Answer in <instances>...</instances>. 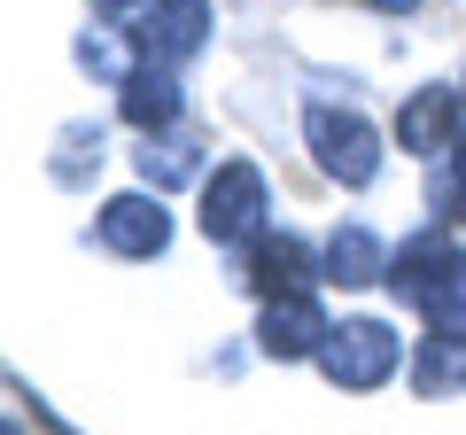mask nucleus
<instances>
[{
	"instance_id": "2",
	"label": "nucleus",
	"mask_w": 466,
	"mask_h": 435,
	"mask_svg": "<svg viewBox=\"0 0 466 435\" xmlns=\"http://www.w3.org/2000/svg\"><path fill=\"white\" fill-rule=\"evenodd\" d=\"M303 140H311L319 171L342 179V187H373V171H381V133L366 125V109L311 101V109H303Z\"/></svg>"
},
{
	"instance_id": "10",
	"label": "nucleus",
	"mask_w": 466,
	"mask_h": 435,
	"mask_svg": "<svg viewBox=\"0 0 466 435\" xmlns=\"http://www.w3.org/2000/svg\"><path fill=\"white\" fill-rule=\"evenodd\" d=\"M412 389L420 397H466V342H451V335L412 342Z\"/></svg>"
},
{
	"instance_id": "11",
	"label": "nucleus",
	"mask_w": 466,
	"mask_h": 435,
	"mask_svg": "<svg viewBox=\"0 0 466 435\" xmlns=\"http://www.w3.org/2000/svg\"><path fill=\"white\" fill-rule=\"evenodd\" d=\"M327 280H342V288L389 280V257H381V241H373L366 226H342V234L327 241Z\"/></svg>"
},
{
	"instance_id": "17",
	"label": "nucleus",
	"mask_w": 466,
	"mask_h": 435,
	"mask_svg": "<svg viewBox=\"0 0 466 435\" xmlns=\"http://www.w3.org/2000/svg\"><path fill=\"white\" fill-rule=\"evenodd\" d=\"M459 218H466V187H459Z\"/></svg>"
},
{
	"instance_id": "14",
	"label": "nucleus",
	"mask_w": 466,
	"mask_h": 435,
	"mask_svg": "<svg viewBox=\"0 0 466 435\" xmlns=\"http://www.w3.org/2000/svg\"><path fill=\"white\" fill-rule=\"evenodd\" d=\"M187 164H195L187 148H156V140H148V156H140V171H148V179H179Z\"/></svg>"
},
{
	"instance_id": "16",
	"label": "nucleus",
	"mask_w": 466,
	"mask_h": 435,
	"mask_svg": "<svg viewBox=\"0 0 466 435\" xmlns=\"http://www.w3.org/2000/svg\"><path fill=\"white\" fill-rule=\"evenodd\" d=\"M366 8H389V16H404V8H420V0H366Z\"/></svg>"
},
{
	"instance_id": "7",
	"label": "nucleus",
	"mask_w": 466,
	"mask_h": 435,
	"mask_svg": "<svg viewBox=\"0 0 466 435\" xmlns=\"http://www.w3.org/2000/svg\"><path fill=\"white\" fill-rule=\"evenodd\" d=\"M459 257H466V249H459L451 234H420V241H404V249L389 257V288H397V296L420 311V303L435 296V280H443V272L459 265Z\"/></svg>"
},
{
	"instance_id": "15",
	"label": "nucleus",
	"mask_w": 466,
	"mask_h": 435,
	"mask_svg": "<svg viewBox=\"0 0 466 435\" xmlns=\"http://www.w3.org/2000/svg\"><path fill=\"white\" fill-rule=\"evenodd\" d=\"M94 8L101 16H125V8H140V0H94Z\"/></svg>"
},
{
	"instance_id": "8",
	"label": "nucleus",
	"mask_w": 466,
	"mask_h": 435,
	"mask_svg": "<svg viewBox=\"0 0 466 435\" xmlns=\"http://www.w3.org/2000/svg\"><path fill=\"white\" fill-rule=\"evenodd\" d=\"M202 32H210V0H156L140 39H148L156 63H187V55L202 47Z\"/></svg>"
},
{
	"instance_id": "3",
	"label": "nucleus",
	"mask_w": 466,
	"mask_h": 435,
	"mask_svg": "<svg viewBox=\"0 0 466 435\" xmlns=\"http://www.w3.org/2000/svg\"><path fill=\"white\" fill-rule=\"evenodd\" d=\"M311 366L327 373L334 389H350V397H366V389L397 381V366H404V342L389 335L381 319H342V327H327V350H319Z\"/></svg>"
},
{
	"instance_id": "13",
	"label": "nucleus",
	"mask_w": 466,
	"mask_h": 435,
	"mask_svg": "<svg viewBox=\"0 0 466 435\" xmlns=\"http://www.w3.org/2000/svg\"><path fill=\"white\" fill-rule=\"evenodd\" d=\"M420 319H428V335H451V342H466V257L435 280V296L420 303Z\"/></svg>"
},
{
	"instance_id": "9",
	"label": "nucleus",
	"mask_w": 466,
	"mask_h": 435,
	"mask_svg": "<svg viewBox=\"0 0 466 435\" xmlns=\"http://www.w3.org/2000/svg\"><path fill=\"white\" fill-rule=\"evenodd\" d=\"M125 117H133L148 140L179 125V78H171V63H140L133 78H125Z\"/></svg>"
},
{
	"instance_id": "1",
	"label": "nucleus",
	"mask_w": 466,
	"mask_h": 435,
	"mask_svg": "<svg viewBox=\"0 0 466 435\" xmlns=\"http://www.w3.org/2000/svg\"><path fill=\"white\" fill-rule=\"evenodd\" d=\"M272 226V195H265V171L257 164H218L210 179H202V234L218 241V249H257Z\"/></svg>"
},
{
	"instance_id": "4",
	"label": "nucleus",
	"mask_w": 466,
	"mask_h": 435,
	"mask_svg": "<svg viewBox=\"0 0 466 435\" xmlns=\"http://www.w3.org/2000/svg\"><path fill=\"white\" fill-rule=\"evenodd\" d=\"M94 234H101L109 257H164L171 210H164V195H116V202H101Z\"/></svg>"
},
{
	"instance_id": "5",
	"label": "nucleus",
	"mask_w": 466,
	"mask_h": 435,
	"mask_svg": "<svg viewBox=\"0 0 466 435\" xmlns=\"http://www.w3.org/2000/svg\"><path fill=\"white\" fill-rule=\"evenodd\" d=\"M459 133H466V101L451 94V86H420V94L404 101V117H397L404 156H451Z\"/></svg>"
},
{
	"instance_id": "6",
	"label": "nucleus",
	"mask_w": 466,
	"mask_h": 435,
	"mask_svg": "<svg viewBox=\"0 0 466 435\" xmlns=\"http://www.w3.org/2000/svg\"><path fill=\"white\" fill-rule=\"evenodd\" d=\"M257 342H265V358L296 366V358H319V350H327V319H319L311 296H272L265 319H257Z\"/></svg>"
},
{
	"instance_id": "12",
	"label": "nucleus",
	"mask_w": 466,
	"mask_h": 435,
	"mask_svg": "<svg viewBox=\"0 0 466 435\" xmlns=\"http://www.w3.org/2000/svg\"><path fill=\"white\" fill-rule=\"evenodd\" d=\"M257 288H265V296H311V249H303V241H257Z\"/></svg>"
}]
</instances>
